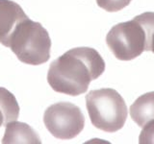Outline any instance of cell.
Returning a JSON list of instances; mask_svg holds the SVG:
<instances>
[{"label": "cell", "instance_id": "obj_1", "mask_svg": "<svg viewBox=\"0 0 154 144\" xmlns=\"http://www.w3.org/2000/svg\"><path fill=\"white\" fill-rule=\"evenodd\" d=\"M105 71V62L91 47H76L66 51L49 66L47 82L59 93L77 96L85 93L91 81Z\"/></svg>", "mask_w": 154, "mask_h": 144}, {"label": "cell", "instance_id": "obj_2", "mask_svg": "<svg viewBox=\"0 0 154 144\" xmlns=\"http://www.w3.org/2000/svg\"><path fill=\"white\" fill-rule=\"evenodd\" d=\"M153 34L154 13L147 12L112 27L106 43L118 60L131 61L144 51H151Z\"/></svg>", "mask_w": 154, "mask_h": 144}, {"label": "cell", "instance_id": "obj_3", "mask_svg": "<svg viewBox=\"0 0 154 144\" xmlns=\"http://www.w3.org/2000/svg\"><path fill=\"white\" fill-rule=\"evenodd\" d=\"M7 47L24 64L40 65L49 60L51 40L40 22L26 17L14 28Z\"/></svg>", "mask_w": 154, "mask_h": 144}, {"label": "cell", "instance_id": "obj_4", "mask_svg": "<svg viewBox=\"0 0 154 144\" xmlns=\"http://www.w3.org/2000/svg\"><path fill=\"white\" fill-rule=\"evenodd\" d=\"M86 107L91 124L103 132L115 133L126 122L127 106L113 88L91 90L86 95Z\"/></svg>", "mask_w": 154, "mask_h": 144}, {"label": "cell", "instance_id": "obj_5", "mask_svg": "<svg viewBox=\"0 0 154 144\" xmlns=\"http://www.w3.org/2000/svg\"><path fill=\"white\" fill-rule=\"evenodd\" d=\"M43 122L53 136L66 140L76 137L83 131L85 116L76 105L69 102H59L45 110Z\"/></svg>", "mask_w": 154, "mask_h": 144}, {"label": "cell", "instance_id": "obj_6", "mask_svg": "<svg viewBox=\"0 0 154 144\" xmlns=\"http://www.w3.org/2000/svg\"><path fill=\"white\" fill-rule=\"evenodd\" d=\"M28 17L22 8L12 0H0V43L5 46L19 22Z\"/></svg>", "mask_w": 154, "mask_h": 144}, {"label": "cell", "instance_id": "obj_7", "mask_svg": "<svg viewBox=\"0 0 154 144\" xmlns=\"http://www.w3.org/2000/svg\"><path fill=\"white\" fill-rule=\"evenodd\" d=\"M3 144L25 143L41 144V138L38 133L28 124L12 121L6 125V131L2 139Z\"/></svg>", "mask_w": 154, "mask_h": 144}, {"label": "cell", "instance_id": "obj_8", "mask_svg": "<svg viewBox=\"0 0 154 144\" xmlns=\"http://www.w3.org/2000/svg\"><path fill=\"white\" fill-rule=\"evenodd\" d=\"M130 116L139 127L154 120V91L144 93L131 105Z\"/></svg>", "mask_w": 154, "mask_h": 144}, {"label": "cell", "instance_id": "obj_9", "mask_svg": "<svg viewBox=\"0 0 154 144\" xmlns=\"http://www.w3.org/2000/svg\"><path fill=\"white\" fill-rule=\"evenodd\" d=\"M19 115V106L14 95L0 86V128L9 122L16 121Z\"/></svg>", "mask_w": 154, "mask_h": 144}, {"label": "cell", "instance_id": "obj_10", "mask_svg": "<svg viewBox=\"0 0 154 144\" xmlns=\"http://www.w3.org/2000/svg\"><path fill=\"white\" fill-rule=\"evenodd\" d=\"M131 1L132 0H96V3L101 9L110 13H114L127 7Z\"/></svg>", "mask_w": 154, "mask_h": 144}, {"label": "cell", "instance_id": "obj_11", "mask_svg": "<svg viewBox=\"0 0 154 144\" xmlns=\"http://www.w3.org/2000/svg\"><path fill=\"white\" fill-rule=\"evenodd\" d=\"M140 144H154V120H151L143 127L139 136Z\"/></svg>", "mask_w": 154, "mask_h": 144}, {"label": "cell", "instance_id": "obj_12", "mask_svg": "<svg viewBox=\"0 0 154 144\" xmlns=\"http://www.w3.org/2000/svg\"><path fill=\"white\" fill-rule=\"evenodd\" d=\"M151 51L154 53V34L152 36V40H151Z\"/></svg>", "mask_w": 154, "mask_h": 144}]
</instances>
